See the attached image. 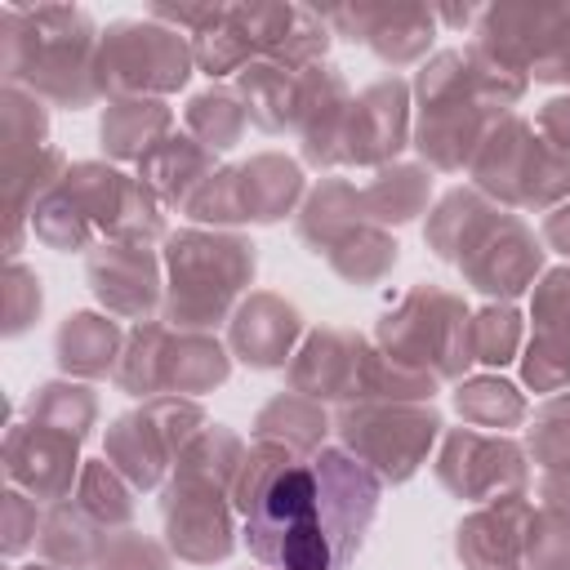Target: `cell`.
I'll return each mask as SVG.
<instances>
[{
  "instance_id": "1",
  "label": "cell",
  "mask_w": 570,
  "mask_h": 570,
  "mask_svg": "<svg viewBox=\"0 0 570 570\" xmlns=\"http://www.w3.org/2000/svg\"><path fill=\"white\" fill-rule=\"evenodd\" d=\"M379 499L383 481L343 445L303 459L276 441H254L232 485L245 548L267 570H347Z\"/></svg>"
},
{
  "instance_id": "2",
  "label": "cell",
  "mask_w": 570,
  "mask_h": 570,
  "mask_svg": "<svg viewBox=\"0 0 570 570\" xmlns=\"http://www.w3.org/2000/svg\"><path fill=\"white\" fill-rule=\"evenodd\" d=\"M423 240L490 303H512L543 276V245L534 232L521 223V214L494 205L476 187L445 191L428 214Z\"/></svg>"
},
{
  "instance_id": "3",
  "label": "cell",
  "mask_w": 570,
  "mask_h": 570,
  "mask_svg": "<svg viewBox=\"0 0 570 570\" xmlns=\"http://www.w3.org/2000/svg\"><path fill=\"white\" fill-rule=\"evenodd\" d=\"M98 27L76 4H4L0 9V67L4 85L58 107H89L98 94L94 58Z\"/></svg>"
},
{
  "instance_id": "4",
  "label": "cell",
  "mask_w": 570,
  "mask_h": 570,
  "mask_svg": "<svg viewBox=\"0 0 570 570\" xmlns=\"http://www.w3.org/2000/svg\"><path fill=\"white\" fill-rule=\"evenodd\" d=\"M258 267V245L240 232L183 227L165 236V325L209 334L218 321H232L240 294Z\"/></svg>"
},
{
  "instance_id": "5",
  "label": "cell",
  "mask_w": 570,
  "mask_h": 570,
  "mask_svg": "<svg viewBox=\"0 0 570 570\" xmlns=\"http://www.w3.org/2000/svg\"><path fill=\"white\" fill-rule=\"evenodd\" d=\"M410 94H414V138L410 142L419 147L428 169H445V174H463L472 165L485 129L499 116H508V111H494L476 94L463 49L432 53L419 67Z\"/></svg>"
},
{
  "instance_id": "6",
  "label": "cell",
  "mask_w": 570,
  "mask_h": 570,
  "mask_svg": "<svg viewBox=\"0 0 570 570\" xmlns=\"http://www.w3.org/2000/svg\"><path fill=\"white\" fill-rule=\"evenodd\" d=\"M468 178L503 209H557L570 200V151L552 147L525 116L508 111L485 129Z\"/></svg>"
},
{
  "instance_id": "7",
  "label": "cell",
  "mask_w": 570,
  "mask_h": 570,
  "mask_svg": "<svg viewBox=\"0 0 570 570\" xmlns=\"http://www.w3.org/2000/svg\"><path fill=\"white\" fill-rule=\"evenodd\" d=\"M472 312L454 289L414 285L374 330V343L396 365L423 370L441 383L468 379L472 365Z\"/></svg>"
},
{
  "instance_id": "8",
  "label": "cell",
  "mask_w": 570,
  "mask_h": 570,
  "mask_svg": "<svg viewBox=\"0 0 570 570\" xmlns=\"http://www.w3.org/2000/svg\"><path fill=\"white\" fill-rule=\"evenodd\" d=\"M191 40L151 18H120L98 36V94L107 98H165L191 76Z\"/></svg>"
},
{
  "instance_id": "9",
  "label": "cell",
  "mask_w": 570,
  "mask_h": 570,
  "mask_svg": "<svg viewBox=\"0 0 570 570\" xmlns=\"http://www.w3.org/2000/svg\"><path fill=\"white\" fill-rule=\"evenodd\" d=\"M209 428L205 410L196 396H147L138 410H125L107 428L102 459L134 485V490H156L174 472L178 454Z\"/></svg>"
},
{
  "instance_id": "10",
  "label": "cell",
  "mask_w": 570,
  "mask_h": 570,
  "mask_svg": "<svg viewBox=\"0 0 570 570\" xmlns=\"http://www.w3.org/2000/svg\"><path fill=\"white\" fill-rule=\"evenodd\" d=\"M441 414L436 405H387V401H356L338 405L334 432L347 454H356L383 485L410 481L423 463L432 441L441 436Z\"/></svg>"
},
{
  "instance_id": "11",
  "label": "cell",
  "mask_w": 570,
  "mask_h": 570,
  "mask_svg": "<svg viewBox=\"0 0 570 570\" xmlns=\"http://www.w3.org/2000/svg\"><path fill=\"white\" fill-rule=\"evenodd\" d=\"M58 187L102 240H165V205L138 174H120L102 160H76Z\"/></svg>"
},
{
  "instance_id": "12",
  "label": "cell",
  "mask_w": 570,
  "mask_h": 570,
  "mask_svg": "<svg viewBox=\"0 0 570 570\" xmlns=\"http://www.w3.org/2000/svg\"><path fill=\"white\" fill-rule=\"evenodd\" d=\"M525 445H517L508 432H481V428H450L441 436V450L432 459L436 481L468 503H490L503 494H521L530 481Z\"/></svg>"
},
{
  "instance_id": "13",
  "label": "cell",
  "mask_w": 570,
  "mask_h": 570,
  "mask_svg": "<svg viewBox=\"0 0 570 570\" xmlns=\"http://www.w3.org/2000/svg\"><path fill=\"white\" fill-rule=\"evenodd\" d=\"M232 494L169 476L160 490V521H165V543L178 561L191 566H214L236 552V525H232Z\"/></svg>"
},
{
  "instance_id": "14",
  "label": "cell",
  "mask_w": 570,
  "mask_h": 570,
  "mask_svg": "<svg viewBox=\"0 0 570 570\" xmlns=\"http://www.w3.org/2000/svg\"><path fill=\"white\" fill-rule=\"evenodd\" d=\"M410 138H414L410 85L401 76H383L352 98L343 138H338V165H356V169L396 165V156L410 147Z\"/></svg>"
},
{
  "instance_id": "15",
  "label": "cell",
  "mask_w": 570,
  "mask_h": 570,
  "mask_svg": "<svg viewBox=\"0 0 570 570\" xmlns=\"http://www.w3.org/2000/svg\"><path fill=\"white\" fill-rule=\"evenodd\" d=\"M80 445L76 436L31 423V419H13L4 432V476L9 485L27 490L36 503H62L76 494L80 481Z\"/></svg>"
},
{
  "instance_id": "16",
  "label": "cell",
  "mask_w": 570,
  "mask_h": 570,
  "mask_svg": "<svg viewBox=\"0 0 570 570\" xmlns=\"http://www.w3.org/2000/svg\"><path fill=\"white\" fill-rule=\"evenodd\" d=\"M151 245H129V240H98L85 258V276L94 298L107 307L116 321H151L156 307H165V281Z\"/></svg>"
},
{
  "instance_id": "17",
  "label": "cell",
  "mask_w": 570,
  "mask_h": 570,
  "mask_svg": "<svg viewBox=\"0 0 570 570\" xmlns=\"http://www.w3.org/2000/svg\"><path fill=\"white\" fill-rule=\"evenodd\" d=\"M521 383L548 396L570 387V267H548L530 289V343L521 352Z\"/></svg>"
},
{
  "instance_id": "18",
  "label": "cell",
  "mask_w": 570,
  "mask_h": 570,
  "mask_svg": "<svg viewBox=\"0 0 570 570\" xmlns=\"http://www.w3.org/2000/svg\"><path fill=\"white\" fill-rule=\"evenodd\" d=\"M321 18L343 40L370 45L387 67H410L428 58L436 40V9L428 4H338Z\"/></svg>"
},
{
  "instance_id": "19",
  "label": "cell",
  "mask_w": 570,
  "mask_h": 570,
  "mask_svg": "<svg viewBox=\"0 0 570 570\" xmlns=\"http://www.w3.org/2000/svg\"><path fill=\"white\" fill-rule=\"evenodd\" d=\"M232 18L249 36L258 62H281L294 71L325 62L334 40L330 22L307 4H232Z\"/></svg>"
},
{
  "instance_id": "20",
  "label": "cell",
  "mask_w": 570,
  "mask_h": 570,
  "mask_svg": "<svg viewBox=\"0 0 570 570\" xmlns=\"http://www.w3.org/2000/svg\"><path fill=\"white\" fill-rule=\"evenodd\" d=\"M370 343L356 330L343 325H316L303 334L294 361L285 365L289 392H303L312 401H334V405H352L356 401V379L365 365Z\"/></svg>"
},
{
  "instance_id": "21",
  "label": "cell",
  "mask_w": 570,
  "mask_h": 570,
  "mask_svg": "<svg viewBox=\"0 0 570 570\" xmlns=\"http://www.w3.org/2000/svg\"><path fill=\"white\" fill-rule=\"evenodd\" d=\"M303 343V312L281 294L254 289L227 321V352L249 370H285Z\"/></svg>"
},
{
  "instance_id": "22",
  "label": "cell",
  "mask_w": 570,
  "mask_h": 570,
  "mask_svg": "<svg viewBox=\"0 0 570 570\" xmlns=\"http://www.w3.org/2000/svg\"><path fill=\"white\" fill-rule=\"evenodd\" d=\"M534 521L530 494H503L481 503L454 525V557L463 570H512L525 557V534Z\"/></svg>"
},
{
  "instance_id": "23",
  "label": "cell",
  "mask_w": 570,
  "mask_h": 570,
  "mask_svg": "<svg viewBox=\"0 0 570 570\" xmlns=\"http://www.w3.org/2000/svg\"><path fill=\"white\" fill-rule=\"evenodd\" d=\"M352 98L356 94L347 89L338 67H330V62L307 67V94H303V116H298V134H294L307 165H316V169L338 165V138H343Z\"/></svg>"
},
{
  "instance_id": "24",
  "label": "cell",
  "mask_w": 570,
  "mask_h": 570,
  "mask_svg": "<svg viewBox=\"0 0 570 570\" xmlns=\"http://www.w3.org/2000/svg\"><path fill=\"white\" fill-rule=\"evenodd\" d=\"M125 352V330L107 312H71L53 334V356L67 379H107Z\"/></svg>"
},
{
  "instance_id": "25",
  "label": "cell",
  "mask_w": 570,
  "mask_h": 570,
  "mask_svg": "<svg viewBox=\"0 0 570 570\" xmlns=\"http://www.w3.org/2000/svg\"><path fill=\"white\" fill-rule=\"evenodd\" d=\"M236 94L263 134H298L307 71H294L281 62H249L236 76Z\"/></svg>"
},
{
  "instance_id": "26",
  "label": "cell",
  "mask_w": 570,
  "mask_h": 570,
  "mask_svg": "<svg viewBox=\"0 0 570 570\" xmlns=\"http://www.w3.org/2000/svg\"><path fill=\"white\" fill-rule=\"evenodd\" d=\"M236 183H240L245 223H281L307 196L303 165L281 151H258L245 165H236Z\"/></svg>"
},
{
  "instance_id": "27",
  "label": "cell",
  "mask_w": 570,
  "mask_h": 570,
  "mask_svg": "<svg viewBox=\"0 0 570 570\" xmlns=\"http://www.w3.org/2000/svg\"><path fill=\"white\" fill-rule=\"evenodd\" d=\"M174 134V107L165 98H111L98 125L102 151L111 160L142 165Z\"/></svg>"
},
{
  "instance_id": "28",
  "label": "cell",
  "mask_w": 570,
  "mask_h": 570,
  "mask_svg": "<svg viewBox=\"0 0 570 570\" xmlns=\"http://www.w3.org/2000/svg\"><path fill=\"white\" fill-rule=\"evenodd\" d=\"M232 374V352L200 330H174L160 356V392L174 396H200L227 383Z\"/></svg>"
},
{
  "instance_id": "29",
  "label": "cell",
  "mask_w": 570,
  "mask_h": 570,
  "mask_svg": "<svg viewBox=\"0 0 570 570\" xmlns=\"http://www.w3.org/2000/svg\"><path fill=\"white\" fill-rule=\"evenodd\" d=\"M218 165H214V151L209 147H200L191 134H169L142 165H138V178L156 191V200L165 205V209H183L191 196H196V187L214 174Z\"/></svg>"
},
{
  "instance_id": "30",
  "label": "cell",
  "mask_w": 570,
  "mask_h": 570,
  "mask_svg": "<svg viewBox=\"0 0 570 570\" xmlns=\"http://www.w3.org/2000/svg\"><path fill=\"white\" fill-rule=\"evenodd\" d=\"M67 156L49 142L45 151L36 156H22V160H9L4 165V214H9V240H4V258H18L22 249V232L36 214V205L67 178Z\"/></svg>"
},
{
  "instance_id": "31",
  "label": "cell",
  "mask_w": 570,
  "mask_h": 570,
  "mask_svg": "<svg viewBox=\"0 0 570 570\" xmlns=\"http://www.w3.org/2000/svg\"><path fill=\"white\" fill-rule=\"evenodd\" d=\"M356 223H370L365 218V205H361V187L347 183V178H321L303 205H298V218H294V232L298 240L312 249V254H330V245L338 236H347Z\"/></svg>"
},
{
  "instance_id": "32",
  "label": "cell",
  "mask_w": 570,
  "mask_h": 570,
  "mask_svg": "<svg viewBox=\"0 0 570 570\" xmlns=\"http://www.w3.org/2000/svg\"><path fill=\"white\" fill-rule=\"evenodd\" d=\"M111 530H102L76 499H62V503H49L45 508V521H40V534H36V548L49 566L58 570H94L102 543H107Z\"/></svg>"
},
{
  "instance_id": "33",
  "label": "cell",
  "mask_w": 570,
  "mask_h": 570,
  "mask_svg": "<svg viewBox=\"0 0 570 570\" xmlns=\"http://www.w3.org/2000/svg\"><path fill=\"white\" fill-rule=\"evenodd\" d=\"M330 414L321 401L303 396V392H276L258 414H254V441H276L303 459L325 450V432H330Z\"/></svg>"
},
{
  "instance_id": "34",
  "label": "cell",
  "mask_w": 570,
  "mask_h": 570,
  "mask_svg": "<svg viewBox=\"0 0 570 570\" xmlns=\"http://www.w3.org/2000/svg\"><path fill=\"white\" fill-rule=\"evenodd\" d=\"M428 200H432V169L428 165H410V160L383 165L361 187L365 218L379 223V227H401V223L419 218L428 209Z\"/></svg>"
},
{
  "instance_id": "35",
  "label": "cell",
  "mask_w": 570,
  "mask_h": 570,
  "mask_svg": "<svg viewBox=\"0 0 570 570\" xmlns=\"http://www.w3.org/2000/svg\"><path fill=\"white\" fill-rule=\"evenodd\" d=\"M454 410L468 428H490V432H508L521 428L530 419V405L521 396V387L503 374H472L454 383Z\"/></svg>"
},
{
  "instance_id": "36",
  "label": "cell",
  "mask_w": 570,
  "mask_h": 570,
  "mask_svg": "<svg viewBox=\"0 0 570 570\" xmlns=\"http://www.w3.org/2000/svg\"><path fill=\"white\" fill-rule=\"evenodd\" d=\"M22 419L58 428V432L85 441L94 432V423H98V392L89 383H80V379H49L27 396Z\"/></svg>"
},
{
  "instance_id": "37",
  "label": "cell",
  "mask_w": 570,
  "mask_h": 570,
  "mask_svg": "<svg viewBox=\"0 0 570 570\" xmlns=\"http://www.w3.org/2000/svg\"><path fill=\"white\" fill-rule=\"evenodd\" d=\"M396 236L379 223H356L347 236H338L325 254V263L347 281V285H379L396 267Z\"/></svg>"
},
{
  "instance_id": "38",
  "label": "cell",
  "mask_w": 570,
  "mask_h": 570,
  "mask_svg": "<svg viewBox=\"0 0 570 570\" xmlns=\"http://www.w3.org/2000/svg\"><path fill=\"white\" fill-rule=\"evenodd\" d=\"M245 441L232 432V428H223V423H209L183 454H178V463H174V472L169 476H183V481H200V485H214V490H223V494H232V485H236V472H240V463H245Z\"/></svg>"
},
{
  "instance_id": "39",
  "label": "cell",
  "mask_w": 570,
  "mask_h": 570,
  "mask_svg": "<svg viewBox=\"0 0 570 570\" xmlns=\"http://www.w3.org/2000/svg\"><path fill=\"white\" fill-rule=\"evenodd\" d=\"M183 120H187V134H191L200 147L227 151V147L240 142V134H245V125H249V111H245V102H240L236 89L209 85V89H200V94L187 98Z\"/></svg>"
},
{
  "instance_id": "40",
  "label": "cell",
  "mask_w": 570,
  "mask_h": 570,
  "mask_svg": "<svg viewBox=\"0 0 570 570\" xmlns=\"http://www.w3.org/2000/svg\"><path fill=\"white\" fill-rule=\"evenodd\" d=\"M441 379L423 374V370H410V365H396L392 356H383L379 347L365 352V365H361V379H356V401H387V405H428L436 396ZM352 401V405H356Z\"/></svg>"
},
{
  "instance_id": "41",
  "label": "cell",
  "mask_w": 570,
  "mask_h": 570,
  "mask_svg": "<svg viewBox=\"0 0 570 570\" xmlns=\"http://www.w3.org/2000/svg\"><path fill=\"white\" fill-rule=\"evenodd\" d=\"M138 490L107 463V459H85L80 468V481H76V503L102 525V530H125L138 512Z\"/></svg>"
},
{
  "instance_id": "42",
  "label": "cell",
  "mask_w": 570,
  "mask_h": 570,
  "mask_svg": "<svg viewBox=\"0 0 570 570\" xmlns=\"http://www.w3.org/2000/svg\"><path fill=\"white\" fill-rule=\"evenodd\" d=\"M174 325L165 321H138L129 334H125V352H120V365H116V387L147 401V396H160V356H165V343H169Z\"/></svg>"
},
{
  "instance_id": "43",
  "label": "cell",
  "mask_w": 570,
  "mask_h": 570,
  "mask_svg": "<svg viewBox=\"0 0 570 570\" xmlns=\"http://www.w3.org/2000/svg\"><path fill=\"white\" fill-rule=\"evenodd\" d=\"M45 138H49V111H45V102H40L36 94L18 89V85H4V94H0V142H4V165L45 151V147H49Z\"/></svg>"
},
{
  "instance_id": "44",
  "label": "cell",
  "mask_w": 570,
  "mask_h": 570,
  "mask_svg": "<svg viewBox=\"0 0 570 570\" xmlns=\"http://www.w3.org/2000/svg\"><path fill=\"white\" fill-rule=\"evenodd\" d=\"M472 361L490 365V370H503L512 361H521V334H525V321L512 303H485L481 312H472Z\"/></svg>"
},
{
  "instance_id": "45",
  "label": "cell",
  "mask_w": 570,
  "mask_h": 570,
  "mask_svg": "<svg viewBox=\"0 0 570 570\" xmlns=\"http://www.w3.org/2000/svg\"><path fill=\"white\" fill-rule=\"evenodd\" d=\"M525 454L543 472L570 468V392L566 387L534 405L530 428H525Z\"/></svg>"
},
{
  "instance_id": "46",
  "label": "cell",
  "mask_w": 570,
  "mask_h": 570,
  "mask_svg": "<svg viewBox=\"0 0 570 570\" xmlns=\"http://www.w3.org/2000/svg\"><path fill=\"white\" fill-rule=\"evenodd\" d=\"M191 58H196V67H200L209 80L240 76L249 62H258L249 36H245V31L236 27V18H232V4L223 9V18H218L214 27H205L200 36H191Z\"/></svg>"
},
{
  "instance_id": "47",
  "label": "cell",
  "mask_w": 570,
  "mask_h": 570,
  "mask_svg": "<svg viewBox=\"0 0 570 570\" xmlns=\"http://www.w3.org/2000/svg\"><path fill=\"white\" fill-rule=\"evenodd\" d=\"M31 236L40 240V245H49V249H58V254H71V249H94V227L85 223V214L62 196V187H53L40 205H36V214H31Z\"/></svg>"
},
{
  "instance_id": "48",
  "label": "cell",
  "mask_w": 570,
  "mask_h": 570,
  "mask_svg": "<svg viewBox=\"0 0 570 570\" xmlns=\"http://www.w3.org/2000/svg\"><path fill=\"white\" fill-rule=\"evenodd\" d=\"M183 214H187L191 223H200V227H218V232H232L236 223H245L236 165H218V169L196 187V196L183 205Z\"/></svg>"
},
{
  "instance_id": "49",
  "label": "cell",
  "mask_w": 570,
  "mask_h": 570,
  "mask_svg": "<svg viewBox=\"0 0 570 570\" xmlns=\"http://www.w3.org/2000/svg\"><path fill=\"white\" fill-rule=\"evenodd\" d=\"M530 570H570V512L539 503L530 534H525V557Z\"/></svg>"
},
{
  "instance_id": "50",
  "label": "cell",
  "mask_w": 570,
  "mask_h": 570,
  "mask_svg": "<svg viewBox=\"0 0 570 570\" xmlns=\"http://www.w3.org/2000/svg\"><path fill=\"white\" fill-rule=\"evenodd\" d=\"M169 557H174L169 543H156L151 534H138L134 525H125L107 534L94 570H169L174 566Z\"/></svg>"
},
{
  "instance_id": "51",
  "label": "cell",
  "mask_w": 570,
  "mask_h": 570,
  "mask_svg": "<svg viewBox=\"0 0 570 570\" xmlns=\"http://www.w3.org/2000/svg\"><path fill=\"white\" fill-rule=\"evenodd\" d=\"M40 307H45L40 276H36L22 258H9V263H4V338L27 334L31 321L40 316Z\"/></svg>"
},
{
  "instance_id": "52",
  "label": "cell",
  "mask_w": 570,
  "mask_h": 570,
  "mask_svg": "<svg viewBox=\"0 0 570 570\" xmlns=\"http://www.w3.org/2000/svg\"><path fill=\"white\" fill-rule=\"evenodd\" d=\"M40 508H36V499L27 494V490H18V485H9L4 494H0V552L4 557H18V552H27L31 543H36V534H40Z\"/></svg>"
},
{
  "instance_id": "53",
  "label": "cell",
  "mask_w": 570,
  "mask_h": 570,
  "mask_svg": "<svg viewBox=\"0 0 570 570\" xmlns=\"http://www.w3.org/2000/svg\"><path fill=\"white\" fill-rule=\"evenodd\" d=\"M530 76H534V80H543V85H570V4H566L561 22L552 27L548 45L539 49V58H534Z\"/></svg>"
},
{
  "instance_id": "54",
  "label": "cell",
  "mask_w": 570,
  "mask_h": 570,
  "mask_svg": "<svg viewBox=\"0 0 570 570\" xmlns=\"http://www.w3.org/2000/svg\"><path fill=\"white\" fill-rule=\"evenodd\" d=\"M534 129H539V134H543L552 147L570 151V94L548 98V102L539 107V116H534Z\"/></svg>"
},
{
  "instance_id": "55",
  "label": "cell",
  "mask_w": 570,
  "mask_h": 570,
  "mask_svg": "<svg viewBox=\"0 0 570 570\" xmlns=\"http://www.w3.org/2000/svg\"><path fill=\"white\" fill-rule=\"evenodd\" d=\"M543 240H548L557 254L570 258V200L557 205V209H548V218H543Z\"/></svg>"
},
{
  "instance_id": "56",
  "label": "cell",
  "mask_w": 570,
  "mask_h": 570,
  "mask_svg": "<svg viewBox=\"0 0 570 570\" xmlns=\"http://www.w3.org/2000/svg\"><path fill=\"white\" fill-rule=\"evenodd\" d=\"M539 499H543L548 508L570 512V468H561V472H543V481H539Z\"/></svg>"
},
{
  "instance_id": "57",
  "label": "cell",
  "mask_w": 570,
  "mask_h": 570,
  "mask_svg": "<svg viewBox=\"0 0 570 570\" xmlns=\"http://www.w3.org/2000/svg\"><path fill=\"white\" fill-rule=\"evenodd\" d=\"M476 13L472 9H436V22H450V27H468Z\"/></svg>"
},
{
  "instance_id": "58",
  "label": "cell",
  "mask_w": 570,
  "mask_h": 570,
  "mask_svg": "<svg viewBox=\"0 0 570 570\" xmlns=\"http://www.w3.org/2000/svg\"><path fill=\"white\" fill-rule=\"evenodd\" d=\"M18 570H58V566H49V561H45V566H18Z\"/></svg>"
},
{
  "instance_id": "59",
  "label": "cell",
  "mask_w": 570,
  "mask_h": 570,
  "mask_svg": "<svg viewBox=\"0 0 570 570\" xmlns=\"http://www.w3.org/2000/svg\"><path fill=\"white\" fill-rule=\"evenodd\" d=\"M512 570H521V566H512Z\"/></svg>"
},
{
  "instance_id": "60",
  "label": "cell",
  "mask_w": 570,
  "mask_h": 570,
  "mask_svg": "<svg viewBox=\"0 0 570 570\" xmlns=\"http://www.w3.org/2000/svg\"><path fill=\"white\" fill-rule=\"evenodd\" d=\"M263 570H267V566H263Z\"/></svg>"
}]
</instances>
